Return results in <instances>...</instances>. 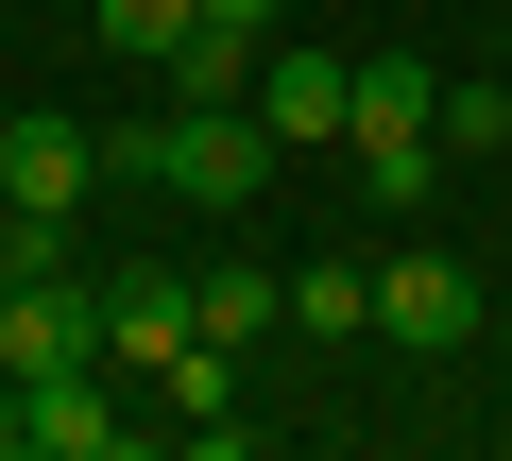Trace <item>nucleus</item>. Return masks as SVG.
Wrapping results in <instances>:
<instances>
[{
  "label": "nucleus",
  "instance_id": "9d476101",
  "mask_svg": "<svg viewBox=\"0 0 512 461\" xmlns=\"http://www.w3.org/2000/svg\"><path fill=\"white\" fill-rule=\"evenodd\" d=\"M359 137H444V69L376 52V69H359Z\"/></svg>",
  "mask_w": 512,
  "mask_h": 461
},
{
  "label": "nucleus",
  "instance_id": "6e6552de",
  "mask_svg": "<svg viewBox=\"0 0 512 461\" xmlns=\"http://www.w3.org/2000/svg\"><path fill=\"white\" fill-rule=\"evenodd\" d=\"M256 120H274V137H359V69L342 52H256Z\"/></svg>",
  "mask_w": 512,
  "mask_h": 461
},
{
  "label": "nucleus",
  "instance_id": "dca6fc26",
  "mask_svg": "<svg viewBox=\"0 0 512 461\" xmlns=\"http://www.w3.org/2000/svg\"><path fill=\"white\" fill-rule=\"evenodd\" d=\"M0 444H18V359H0Z\"/></svg>",
  "mask_w": 512,
  "mask_h": 461
},
{
  "label": "nucleus",
  "instance_id": "f03ea898",
  "mask_svg": "<svg viewBox=\"0 0 512 461\" xmlns=\"http://www.w3.org/2000/svg\"><path fill=\"white\" fill-rule=\"evenodd\" d=\"M376 342H410V359H461V342H478V257H444V240L376 257Z\"/></svg>",
  "mask_w": 512,
  "mask_h": 461
},
{
  "label": "nucleus",
  "instance_id": "f3484780",
  "mask_svg": "<svg viewBox=\"0 0 512 461\" xmlns=\"http://www.w3.org/2000/svg\"><path fill=\"white\" fill-rule=\"evenodd\" d=\"M495 86H512V69H495Z\"/></svg>",
  "mask_w": 512,
  "mask_h": 461
},
{
  "label": "nucleus",
  "instance_id": "7ed1b4c3",
  "mask_svg": "<svg viewBox=\"0 0 512 461\" xmlns=\"http://www.w3.org/2000/svg\"><path fill=\"white\" fill-rule=\"evenodd\" d=\"M205 342V274H103V376H171Z\"/></svg>",
  "mask_w": 512,
  "mask_h": 461
},
{
  "label": "nucleus",
  "instance_id": "4468645a",
  "mask_svg": "<svg viewBox=\"0 0 512 461\" xmlns=\"http://www.w3.org/2000/svg\"><path fill=\"white\" fill-rule=\"evenodd\" d=\"M495 137H512V86L461 69V86H444V154H495Z\"/></svg>",
  "mask_w": 512,
  "mask_h": 461
},
{
  "label": "nucleus",
  "instance_id": "423d86ee",
  "mask_svg": "<svg viewBox=\"0 0 512 461\" xmlns=\"http://www.w3.org/2000/svg\"><path fill=\"white\" fill-rule=\"evenodd\" d=\"M154 410H171L188 461H239V444H256V410H239V342H188V359L154 376Z\"/></svg>",
  "mask_w": 512,
  "mask_h": 461
},
{
  "label": "nucleus",
  "instance_id": "1a4fd4ad",
  "mask_svg": "<svg viewBox=\"0 0 512 461\" xmlns=\"http://www.w3.org/2000/svg\"><path fill=\"white\" fill-rule=\"evenodd\" d=\"M256 52H274V35H239V18H188L154 69H171V103H256Z\"/></svg>",
  "mask_w": 512,
  "mask_h": 461
},
{
  "label": "nucleus",
  "instance_id": "f8f14e48",
  "mask_svg": "<svg viewBox=\"0 0 512 461\" xmlns=\"http://www.w3.org/2000/svg\"><path fill=\"white\" fill-rule=\"evenodd\" d=\"M359 188H376V205H393V222H410V205H427V188H444V137H359Z\"/></svg>",
  "mask_w": 512,
  "mask_h": 461
},
{
  "label": "nucleus",
  "instance_id": "0eeeda50",
  "mask_svg": "<svg viewBox=\"0 0 512 461\" xmlns=\"http://www.w3.org/2000/svg\"><path fill=\"white\" fill-rule=\"evenodd\" d=\"M86 188H103V137L86 120H0V205H52L69 222Z\"/></svg>",
  "mask_w": 512,
  "mask_h": 461
},
{
  "label": "nucleus",
  "instance_id": "9b49d317",
  "mask_svg": "<svg viewBox=\"0 0 512 461\" xmlns=\"http://www.w3.org/2000/svg\"><path fill=\"white\" fill-rule=\"evenodd\" d=\"M291 325H308V342H359V325H376V274H359V257H308V274H291Z\"/></svg>",
  "mask_w": 512,
  "mask_h": 461
},
{
  "label": "nucleus",
  "instance_id": "2eb2a0df",
  "mask_svg": "<svg viewBox=\"0 0 512 461\" xmlns=\"http://www.w3.org/2000/svg\"><path fill=\"white\" fill-rule=\"evenodd\" d=\"M205 18H239V35H274V18H291V0H205Z\"/></svg>",
  "mask_w": 512,
  "mask_h": 461
},
{
  "label": "nucleus",
  "instance_id": "ddd939ff",
  "mask_svg": "<svg viewBox=\"0 0 512 461\" xmlns=\"http://www.w3.org/2000/svg\"><path fill=\"white\" fill-rule=\"evenodd\" d=\"M256 325H291V274H205V342H256Z\"/></svg>",
  "mask_w": 512,
  "mask_h": 461
},
{
  "label": "nucleus",
  "instance_id": "f257e3e1",
  "mask_svg": "<svg viewBox=\"0 0 512 461\" xmlns=\"http://www.w3.org/2000/svg\"><path fill=\"white\" fill-rule=\"evenodd\" d=\"M137 171L171 188V205H256V188H274V120H256V103H171L154 137H137Z\"/></svg>",
  "mask_w": 512,
  "mask_h": 461
},
{
  "label": "nucleus",
  "instance_id": "39448f33",
  "mask_svg": "<svg viewBox=\"0 0 512 461\" xmlns=\"http://www.w3.org/2000/svg\"><path fill=\"white\" fill-rule=\"evenodd\" d=\"M0 359L18 376H52V359H103V291L52 257V274H0Z\"/></svg>",
  "mask_w": 512,
  "mask_h": 461
},
{
  "label": "nucleus",
  "instance_id": "20e7f679",
  "mask_svg": "<svg viewBox=\"0 0 512 461\" xmlns=\"http://www.w3.org/2000/svg\"><path fill=\"white\" fill-rule=\"evenodd\" d=\"M18 444H35V461H120L137 410L103 393V359H52V376H18Z\"/></svg>",
  "mask_w": 512,
  "mask_h": 461
}]
</instances>
